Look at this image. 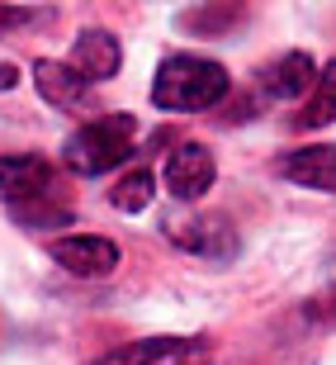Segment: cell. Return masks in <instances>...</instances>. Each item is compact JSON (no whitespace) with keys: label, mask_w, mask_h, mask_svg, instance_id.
I'll return each instance as SVG.
<instances>
[{"label":"cell","mask_w":336,"mask_h":365,"mask_svg":"<svg viewBox=\"0 0 336 365\" xmlns=\"http://www.w3.org/2000/svg\"><path fill=\"white\" fill-rule=\"evenodd\" d=\"M28 19V10H5V5H0V29H10V24H24Z\"/></svg>","instance_id":"2e32d148"},{"label":"cell","mask_w":336,"mask_h":365,"mask_svg":"<svg viewBox=\"0 0 336 365\" xmlns=\"http://www.w3.org/2000/svg\"><path fill=\"white\" fill-rule=\"evenodd\" d=\"M53 190V166L43 162V157H0V204H24V200H38Z\"/></svg>","instance_id":"52a82bcc"},{"label":"cell","mask_w":336,"mask_h":365,"mask_svg":"<svg viewBox=\"0 0 336 365\" xmlns=\"http://www.w3.org/2000/svg\"><path fill=\"white\" fill-rule=\"evenodd\" d=\"M313 86H317V62H313L308 53H284L261 71V91H266L270 100H298V95H308Z\"/></svg>","instance_id":"9c48e42d"},{"label":"cell","mask_w":336,"mask_h":365,"mask_svg":"<svg viewBox=\"0 0 336 365\" xmlns=\"http://www.w3.org/2000/svg\"><path fill=\"white\" fill-rule=\"evenodd\" d=\"M171 242H180L194 257L209 261H232L237 257V232H232L228 218H185V223H166Z\"/></svg>","instance_id":"8992f818"},{"label":"cell","mask_w":336,"mask_h":365,"mask_svg":"<svg viewBox=\"0 0 336 365\" xmlns=\"http://www.w3.org/2000/svg\"><path fill=\"white\" fill-rule=\"evenodd\" d=\"M214 152L204 148V143H180V148H171V157H166V190H171L175 200H204L209 195V185H214Z\"/></svg>","instance_id":"5b68a950"},{"label":"cell","mask_w":336,"mask_h":365,"mask_svg":"<svg viewBox=\"0 0 336 365\" xmlns=\"http://www.w3.org/2000/svg\"><path fill=\"white\" fill-rule=\"evenodd\" d=\"M33 86H38V95L57 109H81L85 95H90V86H85L67 62H33Z\"/></svg>","instance_id":"8fae6325"},{"label":"cell","mask_w":336,"mask_h":365,"mask_svg":"<svg viewBox=\"0 0 336 365\" xmlns=\"http://www.w3.org/2000/svg\"><path fill=\"white\" fill-rule=\"evenodd\" d=\"M237 19H242L237 5H223V10L209 5V10H189L185 14V29H189V34H199V38H223V29L237 24Z\"/></svg>","instance_id":"9a60e30c"},{"label":"cell","mask_w":336,"mask_h":365,"mask_svg":"<svg viewBox=\"0 0 336 365\" xmlns=\"http://www.w3.org/2000/svg\"><path fill=\"white\" fill-rule=\"evenodd\" d=\"M152 190H157L152 171H147V166H137V171H128L119 185L109 190V200H114V209H123V214H142V209L152 204Z\"/></svg>","instance_id":"5bb4252c"},{"label":"cell","mask_w":336,"mask_h":365,"mask_svg":"<svg viewBox=\"0 0 336 365\" xmlns=\"http://www.w3.org/2000/svg\"><path fill=\"white\" fill-rule=\"evenodd\" d=\"M209 361H214V346L204 337H142L109 351L95 365H209Z\"/></svg>","instance_id":"3957f363"},{"label":"cell","mask_w":336,"mask_h":365,"mask_svg":"<svg viewBox=\"0 0 336 365\" xmlns=\"http://www.w3.org/2000/svg\"><path fill=\"white\" fill-rule=\"evenodd\" d=\"M280 176L303 190H327L336 195V148H298L280 157Z\"/></svg>","instance_id":"30bf717a"},{"label":"cell","mask_w":336,"mask_h":365,"mask_svg":"<svg viewBox=\"0 0 336 365\" xmlns=\"http://www.w3.org/2000/svg\"><path fill=\"white\" fill-rule=\"evenodd\" d=\"M119 62H123L119 38H114V34H105V29H85L81 38H76V48H71V62H67V67L76 71L85 86H95V81L119 76Z\"/></svg>","instance_id":"ba28073f"},{"label":"cell","mask_w":336,"mask_h":365,"mask_svg":"<svg viewBox=\"0 0 336 365\" xmlns=\"http://www.w3.org/2000/svg\"><path fill=\"white\" fill-rule=\"evenodd\" d=\"M223 95H228V71L218 67V62H209V57H194V53L166 57L157 81H152V105L171 109V114L214 109Z\"/></svg>","instance_id":"6da1fadb"},{"label":"cell","mask_w":336,"mask_h":365,"mask_svg":"<svg viewBox=\"0 0 336 365\" xmlns=\"http://www.w3.org/2000/svg\"><path fill=\"white\" fill-rule=\"evenodd\" d=\"M53 261L67 275H81V280H100L119 266V242L109 237H95V232H76V237H57L53 242Z\"/></svg>","instance_id":"277c9868"},{"label":"cell","mask_w":336,"mask_h":365,"mask_svg":"<svg viewBox=\"0 0 336 365\" xmlns=\"http://www.w3.org/2000/svg\"><path fill=\"white\" fill-rule=\"evenodd\" d=\"M133 133H137L133 114L90 119L67 138L62 162H67V171H76V176H105V171H114V166H123L133 157Z\"/></svg>","instance_id":"7a4b0ae2"},{"label":"cell","mask_w":336,"mask_h":365,"mask_svg":"<svg viewBox=\"0 0 336 365\" xmlns=\"http://www.w3.org/2000/svg\"><path fill=\"white\" fill-rule=\"evenodd\" d=\"M14 81H19V71H14V67H10V62H5V67H0V91H10V86H14Z\"/></svg>","instance_id":"e0dca14e"},{"label":"cell","mask_w":336,"mask_h":365,"mask_svg":"<svg viewBox=\"0 0 336 365\" xmlns=\"http://www.w3.org/2000/svg\"><path fill=\"white\" fill-rule=\"evenodd\" d=\"M336 119V57L317 71V86H313L308 109L298 114V128H322V123Z\"/></svg>","instance_id":"4fadbf2b"},{"label":"cell","mask_w":336,"mask_h":365,"mask_svg":"<svg viewBox=\"0 0 336 365\" xmlns=\"http://www.w3.org/2000/svg\"><path fill=\"white\" fill-rule=\"evenodd\" d=\"M322 313H327V318H336V284L327 289V299H322Z\"/></svg>","instance_id":"ac0fdd59"},{"label":"cell","mask_w":336,"mask_h":365,"mask_svg":"<svg viewBox=\"0 0 336 365\" xmlns=\"http://www.w3.org/2000/svg\"><path fill=\"white\" fill-rule=\"evenodd\" d=\"M14 223L19 228H62V223H71V204L67 200H57L53 190L48 195H38V200H24V204H14Z\"/></svg>","instance_id":"7c38bea8"}]
</instances>
